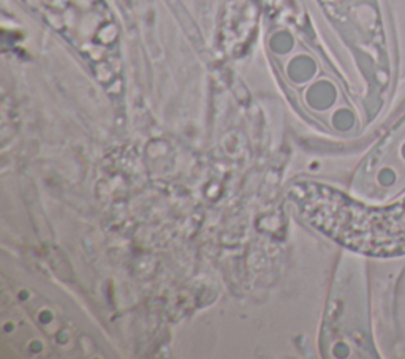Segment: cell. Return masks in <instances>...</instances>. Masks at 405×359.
Returning a JSON list of instances; mask_svg holds the SVG:
<instances>
[{
    "label": "cell",
    "instance_id": "obj_1",
    "mask_svg": "<svg viewBox=\"0 0 405 359\" xmlns=\"http://www.w3.org/2000/svg\"><path fill=\"white\" fill-rule=\"evenodd\" d=\"M331 232L336 242L366 255L405 254V198L370 206L345 195L332 210Z\"/></svg>",
    "mask_w": 405,
    "mask_h": 359
}]
</instances>
